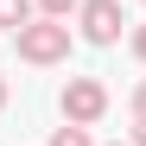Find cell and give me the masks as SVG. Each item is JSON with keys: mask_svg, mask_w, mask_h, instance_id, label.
Here are the masks:
<instances>
[{"mask_svg": "<svg viewBox=\"0 0 146 146\" xmlns=\"http://www.w3.org/2000/svg\"><path fill=\"white\" fill-rule=\"evenodd\" d=\"M13 44H19L26 64H64V57H70V26L38 13V19H26V26L13 32Z\"/></svg>", "mask_w": 146, "mask_h": 146, "instance_id": "cell-1", "label": "cell"}, {"mask_svg": "<svg viewBox=\"0 0 146 146\" xmlns=\"http://www.w3.org/2000/svg\"><path fill=\"white\" fill-rule=\"evenodd\" d=\"M57 108H64V121H76V127H95V121L108 114V89L95 76H70L64 95H57Z\"/></svg>", "mask_w": 146, "mask_h": 146, "instance_id": "cell-2", "label": "cell"}, {"mask_svg": "<svg viewBox=\"0 0 146 146\" xmlns=\"http://www.w3.org/2000/svg\"><path fill=\"white\" fill-rule=\"evenodd\" d=\"M121 26H127V13H121V0H83L76 7V32L89 44H114Z\"/></svg>", "mask_w": 146, "mask_h": 146, "instance_id": "cell-3", "label": "cell"}, {"mask_svg": "<svg viewBox=\"0 0 146 146\" xmlns=\"http://www.w3.org/2000/svg\"><path fill=\"white\" fill-rule=\"evenodd\" d=\"M26 19H38V0H0V26L7 32H19Z\"/></svg>", "mask_w": 146, "mask_h": 146, "instance_id": "cell-4", "label": "cell"}, {"mask_svg": "<svg viewBox=\"0 0 146 146\" xmlns=\"http://www.w3.org/2000/svg\"><path fill=\"white\" fill-rule=\"evenodd\" d=\"M51 146H95V140H89V127H76V121H64V127L51 133Z\"/></svg>", "mask_w": 146, "mask_h": 146, "instance_id": "cell-5", "label": "cell"}, {"mask_svg": "<svg viewBox=\"0 0 146 146\" xmlns=\"http://www.w3.org/2000/svg\"><path fill=\"white\" fill-rule=\"evenodd\" d=\"M76 7H83V0H38V13H44V19H70Z\"/></svg>", "mask_w": 146, "mask_h": 146, "instance_id": "cell-6", "label": "cell"}, {"mask_svg": "<svg viewBox=\"0 0 146 146\" xmlns=\"http://www.w3.org/2000/svg\"><path fill=\"white\" fill-rule=\"evenodd\" d=\"M133 57L146 64V26H133Z\"/></svg>", "mask_w": 146, "mask_h": 146, "instance_id": "cell-7", "label": "cell"}, {"mask_svg": "<svg viewBox=\"0 0 146 146\" xmlns=\"http://www.w3.org/2000/svg\"><path fill=\"white\" fill-rule=\"evenodd\" d=\"M133 121H146V83L133 89Z\"/></svg>", "mask_w": 146, "mask_h": 146, "instance_id": "cell-8", "label": "cell"}, {"mask_svg": "<svg viewBox=\"0 0 146 146\" xmlns=\"http://www.w3.org/2000/svg\"><path fill=\"white\" fill-rule=\"evenodd\" d=\"M133 146H146V121H133Z\"/></svg>", "mask_w": 146, "mask_h": 146, "instance_id": "cell-9", "label": "cell"}, {"mask_svg": "<svg viewBox=\"0 0 146 146\" xmlns=\"http://www.w3.org/2000/svg\"><path fill=\"white\" fill-rule=\"evenodd\" d=\"M0 108H7V76H0Z\"/></svg>", "mask_w": 146, "mask_h": 146, "instance_id": "cell-10", "label": "cell"}]
</instances>
